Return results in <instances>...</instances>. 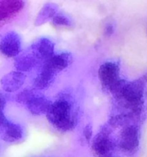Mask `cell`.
I'll return each instance as SVG.
<instances>
[{
	"instance_id": "cell-1",
	"label": "cell",
	"mask_w": 147,
	"mask_h": 157,
	"mask_svg": "<svg viewBox=\"0 0 147 157\" xmlns=\"http://www.w3.org/2000/svg\"><path fill=\"white\" fill-rule=\"evenodd\" d=\"M46 117L49 124L60 133H67L74 129L77 117L71 96L62 94L51 101Z\"/></svg>"
},
{
	"instance_id": "cell-2",
	"label": "cell",
	"mask_w": 147,
	"mask_h": 157,
	"mask_svg": "<svg viewBox=\"0 0 147 157\" xmlns=\"http://www.w3.org/2000/svg\"><path fill=\"white\" fill-rule=\"evenodd\" d=\"M147 84V74L133 81L121 79L112 94L124 107L133 113L140 112Z\"/></svg>"
},
{
	"instance_id": "cell-3",
	"label": "cell",
	"mask_w": 147,
	"mask_h": 157,
	"mask_svg": "<svg viewBox=\"0 0 147 157\" xmlns=\"http://www.w3.org/2000/svg\"><path fill=\"white\" fill-rule=\"evenodd\" d=\"M97 73L102 87L104 90L111 94L122 79L120 78L119 64L114 61H107L102 63Z\"/></svg>"
},
{
	"instance_id": "cell-4",
	"label": "cell",
	"mask_w": 147,
	"mask_h": 157,
	"mask_svg": "<svg viewBox=\"0 0 147 157\" xmlns=\"http://www.w3.org/2000/svg\"><path fill=\"white\" fill-rule=\"evenodd\" d=\"M140 142L139 128L136 124H127L119 132L118 146L127 154H134L137 151Z\"/></svg>"
},
{
	"instance_id": "cell-5",
	"label": "cell",
	"mask_w": 147,
	"mask_h": 157,
	"mask_svg": "<svg viewBox=\"0 0 147 157\" xmlns=\"http://www.w3.org/2000/svg\"><path fill=\"white\" fill-rule=\"evenodd\" d=\"M110 127L109 124L104 126L91 140L92 150L95 154L100 157L110 156V153L115 147L114 141L110 136Z\"/></svg>"
},
{
	"instance_id": "cell-6",
	"label": "cell",
	"mask_w": 147,
	"mask_h": 157,
	"mask_svg": "<svg viewBox=\"0 0 147 157\" xmlns=\"http://www.w3.org/2000/svg\"><path fill=\"white\" fill-rule=\"evenodd\" d=\"M22 51L21 36L14 31L5 33L0 38V53L7 58H16Z\"/></svg>"
},
{
	"instance_id": "cell-7",
	"label": "cell",
	"mask_w": 147,
	"mask_h": 157,
	"mask_svg": "<svg viewBox=\"0 0 147 157\" xmlns=\"http://www.w3.org/2000/svg\"><path fill=\"white\" fill-rule=\"evenodd\" d=\"M55 44L53 41L46 37L38 38L32 43L30 52L35 55L38 61H46L55 54Z\"/></svg>"
},
{
	"instance_id": "cell-8",
	"label": "cell",
	"mask_w": 147,
	"mask_h": 157,
	"mask_svg": "<svg viewBox=\"0 0 147 157\" xmlns=\"http://www.w3.org/2000/svg\"><path fill=\"white\" fill-rule=\"evenodd\" d=\"M26 80V75L24 73L16 70L11 71L5 74L0 79L2 89L6 93H14L22 87Z\"/></svg>"
},
{
	"instance_id": "cell-9",
	"label": "cell",
	"mask_w": 147,
	"mask_h": 157,
	"mask_svg": "<svg viewBox=\"0 0 147 157\" xmlns=\"http://www.w3.org/2000/svg\"><path fill=\"white\" fill-rule=\"evenodd\" d=\"M73 62V56L71 53L67 52L55 53L47 61H44L43 66L48 69L54 74L58 75L69 67Z\"/></svg>"
},
{
	"instance_id": "cell-10",
	"label": "cell",
	"mask_w": 147,
	"mask_h": 157,
	"mask_svg": "<svg viewBox=\"0 0 147 157\" xmlns=\"http://www.w3.org/2000/svg\"><path fill=\"white\" fill-rule=\"evenodd\" d=\"M24 127L18 123L8 121L2 130V139L8 144H18L24 140Z\"/></svg>"
},
{
	"instance_id": "cell-11",
	"label": "cell",
	"mask_w": 147,
	"mask_h": 157,
	"mask_svg": "<svg viewBox=\"0 0 147 157\" xmlns=\"http://www.w3.org/2000/svg\"><path fill=\"white\" fill-rule=\"evenodd\" d=\"M51 101L41 91H38L32 99L25 104L27 110L31 114L34 116H42L46 115Z\"/></svg>"
},
{
	"instance_id": "cell-12",
	"label": "cell",
	"mask_w": 147,
	"mask_h": 157,
	"mask_svg": "<svg viewBox=\"0 0 147 157\" xmlns=\"http://www.w3.org/2000/svg\"><path fill=\"white\" fill-rule=\"evenodd\" d=\"M56 76L55 74L42 65L34 78L33 88L38 91L46 90L53 84Z\"/></svg>"
},
{
	"instance_id": "cell-13",
	"label": "cell",
	"mask_w": 147,
	"mask_h": 157,
	"mask_svg": "<svg viewBox=\"0 0 147 157\" xmlns=\"http://www.w3.org/2000/svg\"><path fill=\"white\" fill-rule=\"evenodd\" d=\"M38 60L35 57L32 52L20 54L15 58L14 67L18 71L21 73H27L33 70L38 64Z\"/></svg>"
},
{
	"instance_id": "cell-14",
	"label": "cell",
	"mask_w": 147,
	"mask_h": 157,
	"mask_svg": "<svg viewBox=\"0 0 147 157\" xmlns=\"http://www.w3.org/2000/svg\"><path fill=\"white\" fill-rule=\"evenodd\" d=\"M59 12V7L55 2H47L41 8L35 18L34 24L35 26L43 25L48 21H51L52 18Z\"/></svg>"
},
{
	"instance_id": "cell-15",
	"label": "cell",
	"mask_w": 147,
	"mask_h": 157,
	"mask_svg": "<svg viewBox=\"0 0 147 157\" xmlns=\"http://www.w3.org/2000/svg\"><path fill=\"white\" fill-rule=\"evenodd\" d=\"M24 6L23 0H0V21L18 12Z\"/></svg>"
},
{
	"instance_id": "cell-16",
	"label": "cell",
	"mask_w": 147,
	"mask_h": 157,
	"mask_svg": "<svg viewBox=\"0 0 147 157\" xmlns=\"http://www.w3.org/2000/svg\"><path fill=\"white\" fill-rule=\"evenodd\" d=\"M51 21L52 25L57 29L70 28L73 25V22L70 17L67 16L66 14L59 12L55 15V16L52 18Z\"/></svg>"
},
{
	"instance_id": "cell-17",
	"label": "cell",
	"mask_w": 147,
	"mask_h": 157,
	"mask_svg": "<svg viewBox=\"0 0 147 157\" xmlns=\"http://www.w3.org/2000/svg\"><path fill=\"white\" fill-rule=\"evenodd\" d=\"M38 91V90H35L34 88L24 89L21 91H20L19 93H18V94L16 95V98H15V101L18 104L25 106V104L28 102L29 100L32 99L34 95Z\"/></svg>"
},
{
	"instance_id": "cell-18",
	"label": "cell",
	"mask_w": 147,
	"mask_h": 157,
	"mask_svg": "<svg viewBox=\"0 0 147 157\" xmlns=\"http://www.w3.org/2000/svg\"><path fill=\"white\" fill-rule=\"evenodd\" d=\"M83 137H84V141L88 143L91 142L93 139V126L90 124H87V125L84 126L82 131Z\"/></svg>"
},
{
	"instance_id": "cell-19",
	"label": "cell",
	"mask_w": 147,
	"mask_h": 157,
	"mask_svg": "<svg viewBox=\"0 0 147 157\" xmlns=\"http://www.w3.org/2000/svg\"><path fill=\"white\" fill-rule=\"evenodd\" d=\"M114 31H115L114 25H113L112 23H107V24L105 25V27H104V33L106 36L110 37L113 35Z\"/></svg>"
},
{
	"instance_id": "cell-20",
	"label": "cell",
	"mask_w": 147,
	"mask_h": 157,
	"mask_svg": "<svg viewBox=\"0 0 147 157\" xmlns=\"http://www.w3.org/2000/svg\"><path fill=\"white\" fill-rule=\"evenodd\" d=\"M6 107V97L0 93V113H4Z\"/></svg>"
},
{
	"instance_id": "cell-21",
	"label": "cell",
	"mask_w": 147,
	"mask_h": 157,
	"mask_svg": "<svg viewBox=\"0 0 147 157\" xmlns=\"http://www.w3.org/2000/svg\"><path fill=\"white\" fill-rule=\"evenodd\" d=\"M9 120L6 117V114L4 113H0V132H2V129L4 128L5 125L6 124V123L8 122Z\"/></svg>"
},
{
	"instance_id": "cell-22",
	"label": "cell",
	"mask_w": 147,
	"mask_h": 157,
	"mask_svg": "<svg viewBox=\"0 0 147 157\" xmlns=\"http://www.w3.org/2000/svg\"><path fill=\"white\" fill-rule=\"evenodd\" d=\"M107 157H114V156H107Z\"/></svg>"
},
{
	"instance_id": "cell-23",
	"label": "cell",
	"mask_w": 147,
	"mask_h": 157,
	"mask_svg": "<svg viewBox=\"0 0 147 157\" xmlns=\"http://www.w3.org/2000/svg\"><path fill=\"white\" fill-rule=\"evenodd\" d=\"M146 33H147V30H146Z\"/></svg>"
}]
</instances>
